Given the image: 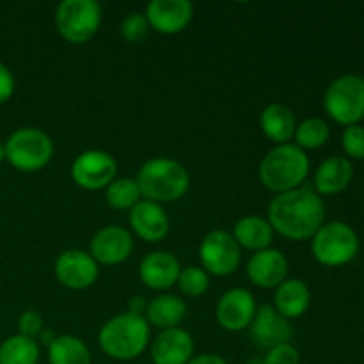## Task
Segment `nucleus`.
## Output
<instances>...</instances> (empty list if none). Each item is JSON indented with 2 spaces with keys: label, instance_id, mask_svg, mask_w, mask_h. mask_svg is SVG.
Segmentation results:
<instances>
[{
  "label": "nucleus",
  "instance_id": "1",
  "mask_svg": "<svg viewBox=\"0 0 364 364\" xmlns=\"http://www.w3.org/2000/svg\"><path fill=\"white\" fill-rule=\"evenodd\" d=\"M267 220L274 231L290 240H308L323 226L326 203L311 188H294L270 201Z\"/></svg>",
  "mask_w": 364,
  "mask_h": 364
},
{
  "label": "nucleus",
  "instance_id": "2",
  "mask_svg": "<svg viewBox=\"0 0 364 364\" xmlns=\"http://www.w3.org/2000/svg\"><path fill=\"white\" fill-rule=\"evenodd\" d=\"M141 196L153 203H174L183 198L191 185V176L180 162L167 156H155L142 164L137 178Z\"/></svg>",
  "mask_w": 364,
  "mask_h": 364
},
{
  "label": "nucleus",
  "instance_id": "3",
  "mask_svg": "<svg viewBox=\"0 0 364 364\" xmlns=\"http://www.w3.org/2000/svg\"><path fill=\"white\" fill-rule=\"evenodd\" d=\"M100 348L116 361H132L149 343V323L144 316L127 311L112 316L98 333Z\"/></svg>",
  "mask_w": 364,
  "mask_h": 364
},
{
  "label": "nucleus",
  "instance_id": "4",
  "mask_svg": "<svg viewBox=\"0 0 364 364\" xmlns=\"http://www.w3.org/2000/svg\"><path fill=\"white\" fill-rule=\"evenodd\" d=\"M258 174L267 191L283 194L304 183L309 174V159L299 146L277 144L263 156Z\"/></svg>",
  "mask_w": 364,
  "mask_h": 364
},
{
  "label": "nucleus",
  "instance_id": "5",
  "mask_svg": "<svg viewBox=\"0 0 364 364\" xmlns=\"http://www.w3.org/2000/svg\"><path fill=\"white\" fill-rule=\"evenodd\" d=\"M311 252L316 262L326 267L347 265L358 256L359 237L350 224L333 220L313 235Z\"/></svg>",
  "mask_w": 364,
  "mask_h": 364
},
{
  "label": "nucleus",
  "instance_id": "6",
  "mask_svg": "<svg viewBox=\"0 0 364 364\" xmlns=\"http://www.w3.org/2000/svg\"><path fill=\"white\" fill-rule=\"evenodd\" d=\"M4 148L7 162L23 173L43 169L53 156L52 139L39 128H18L9 135Z\"/></svg>",
  "mask_w": 364,
  "mask_h": 364
},
{
  "label": "nucleus",
  "instance_id": "7",
  "mask_svg": "<svg viewBox=\"0 0 364 364\" xmlns=\"http://www.w3.org/2000/svg\"><path fill=\"white\" fill-rule=\"evenodd\" d=\"M323 109L343 127L359 124L364 117V77L347 73L334 78L323 95Z\"/></svg>",
  "mask_w": 364,
  "mask_h": 364
},
{
  "label": "nucleus",
  "instance_id": "8",
  "mask_svg": "<svg viewBox=\"0 0 364 364\" xmlns=\"http://www.w3.org/2000/svg\"><path fill=\"white\" fill-rule=\"evenodd\" d=\"M100 25L102 6L96 0H64L57 6L55 27L68 43H87L95 38Z\"/></svg>",
  "mask_w": 364,
  "mask_h": 364
},
{
  "label": "nucleus",
  "instance_id": "9",
  "mask_svg": "<svg viewBox=\"0 0 364 364\" xmlns=\"http://www.w3.org/2000/svg\"><path fill=\"white\" fill-rule=\"evenodd\" d=\"M240 245L233 235L224 230H213L199 245V259L206 274L224 277L231 276L240 265Z\"/></svg>",
  "mask_w": 364,
  "mask_h": 364
},
{
  "label": "nucleus",
  "instance_id": "10",
  "mask_svg": "<svg viewBox=\"0 0 364 364\" xmlns=\"http://www.w3.org/2000/svg\"><path fill=\"white\" fill-rule=\"evenodd\" d=\"M117 162L110 153L102 149H87L71 164V178L85 191H102L116 180Z\"/></svg>",
  "mask_w": 364,
  "mask_h": 364
},
{
  "label": "nucleus",
  "instance_id": "11",
  "mask_svg": "<svg viewBox=\"0 0 364 364\" xmlns=\"http://www.w3.org/2000/svg\"><path fill=\"white\" fill-rule=\"evenodd\" d=\"M98 263L89 252L68 249L55 259V276L70 290H87L98 279Z\"/></svg>",
  "mask_w": 364,
  "mask_h": 364
},
{
  "label": "nucleus",
  "instance_id": "12",
  "mask_svg": "<svg viewBox=\"0 0 364 364\" xmlns=\"http://www.w3.org/2000/svg\"><path fill=\"white\" fill-rule=\"evenodd\" d=\"M256 309L258 306H256L255 295L251 291L245 288H233L219 299L215 316L220 327L231 331V333H238L251 326Z\"/></svg>",
  "mask_w": 364,
  "mask_h": 364
},
{
  "label": "nucleus",
  "instance_id": "13",
  "mask_svg": "<svg viewBox=\"0 0 364 364\" xmlns=\"http://www.w3.org/2000/svg\"><path fill=\"white\" fill-rule=\"evenodd\" d=\"M249 336L259 348L270 350L279 345L290 343L294 329L290 326V320L281 316L274 309V306L265 304L256 309L255 318L249 326Z\"/></svg>",
  "mask_w": 364,
  "mask_h": 364
},
{
  "label": "nucleus",
  "instance_id": "14",
  "mask_svg": "<svg viewBox=\"0 0 364 364\" xmlns=\"http://www.w3.org/2000/svg\"><path fill=\"white\" fill-rule=\"evenodd\" d=\"M132 251H134V240L130 231L116 224L102 228L89 244V255L102 265H119L130 258Z\"/></svg>",
  "mask_w": 364,
  "mask_h": 364
},
{
  "label": "nucleus",
  "instance_id": "15",
  "mask_svg": "<svg viewBox=\"0 0 364 364\" xmlns=\"http://www.w3.org/2000/svg\"><path fill=\"white\" fill-rule=\"evenodd\" d=\"M194 7L188 0H151L146 6L149 27L160 34H178L191 23Z\"/></svg>",
  "mask_w": 364,
  "mask_h": 364
},
{
  "label": "nucleus",
  "instance_id": "16",
  "mask_svg": "<svg viewBox=\"0 0 364 364\" xmlns=\"http://www.w3.org/2000/svg\"><path fill=\"white\" fill-rule=\"evenodd\" d=\"M194 338L180 327L164 329L151 343L153 364H187L194 358Z\"/></svg>",
  "mask_w": 364,
  "mask_h": 364
},
{
  "label": "nucleus",
  "instance_id": "17",
  "mask_svg": "<svg viewBox=\"0 0 364 364\" xmlns=\"http://www.w3.org/2000/svg\"><path fill=\"white\" fill-rule=\"evenodd\" d=\"M180 270V262L173 252L153 251L142 258L139 265V277L148 288L162 291L176 284Z\"/></svg>",
  "mask_w": 364,
  "mask_h": 364
},
{
  "label": "nucleus",
  "instance_id": "18",
  "mask_svg": "<svg viewBox=\"0 0 364 364\" xmlns=\"http://www.w3.org/2000/svg\"><path fill=\"white\" fill-rule=\"evenodd\" d=\"M288 276V259L277 249L255 252L247 263V277L258 288H277Z\"/></svg>",
  "mask_w": 364,
  "mask_h": 364
},
{
  "label": "nucleus",
  "instance_id": "19",
  "mask_svg": "<svg viewBox=\"0 0 364 364\" xmlns=\"http://www.w3.org/2000/svg\"><path fill=\"white\" fill-rule=\"evenodd\" d=\"M130 226L144 242H160L169 233V217L159 203L141 199L130 210Z\"/></svg>",
  "mask_w": 364,
  "mask_h": 364
},
{
  "label": "nucleus",
  "instance_id": "20",
  "mask_svg": "<svg viewBox=\"0 0 364 364\" xmlns=\"http://www.w3.org/2000/svg\"><path fill=\"white\" fill-rule=\"evenodd\" d=\"M354 178L352 162L345 156H329L315 173V192L318 196H334L343 192Z\"/></svg>",
  "mask_w": 364,
  "mask_h": 364
},
{
  "label": "nucleus",
  "instance_id": "21",
  "mask_svg": "<svg viewBox=\"0 0 364 364\" xmlns=\"http://www.w3.org/2000/svg\"><path fill=\"white\" fill-rule=\"evenodd\" d=\"M311 304V291L302 279H284L274 294V309L287 320L299 318Z\"/></svg>",
  "mask_w": 364,
  "mask_h": 364
},
{
  "label": "nucleus",
  "instance_id": "22",
  "mask_svg": "<svg viewBox=\"0 0 364 364\" xmlns=\"http://www.w3.org/2000/svg\"><path fill=\"white\" fill-rule=\"evenodd\" d=\"M187 316V302L173 294H160L148 302L146 316L149 326L159 329H173L178 327Z\"/></svg>",
  "mask_w": 364,
  "mask_h": 364
},
{
  "label": "nucleus",
  "instance_id": "23",
  "mask_svg": "<svg viewBox=\"0 0 364 364\" xmlns=\"http://www.w3.org/2000/svg\"><path fill=\"white\" fill-rule=\"evenodd\" d=\"M259 127L263 134L277 144H287L295 135L297 121L294 110L283 103H270L259 116Z\"/></svg>",
  "mask_w": 364,
  "mask_h": 364
},
{
  "label": "nucleus",
  "instance_id": "24",
  "mask_svg": "<svg viewBox=\"0 0 364 364\" xmlns=\"http://www.w3.org/2000/svg\"><path fill=\"white\" fill-rule=\"evenodd\" d=\"M231 235L240 247L255 252L269 249L274 240L272 226L259 215H245L238 219Z\"/></svg>",
  "mask_w": 364,
  "mask_h": 364
},
{
  "label": "nucleus",
  "instance_id": "25",
  "mask_svg": "<svg viewBox=\"0 0 364 364\" xmlns=\"http://www.w3.org/2000/svg\"><path fill=\"white\" fill-rule=\"evenodd\" d=\"M48 364H91V352L80 338L63 334L48 345Z\"/></svg>",
  "mask_w": 364,
  "mask_h": 364
},
{
  "label": "nucleus",
  "instance_id": "26",
  "mask_svg": "<svg viewBox=\"0 0 364 364\" xmlns=\"http://www.w3.org/2000/svg\"><path fill=\"white\" fill-rule=\"evenodd\" d=\"M39 345L27 336H11L0 345V364H38Z\"/></svg>",
  "mask_w": 364,
  "mask_h": 364
},
{
  "label": "nucleus",
  "instance_id": "27",
  "mask_svg": "<svg viewBox=\"0 0 364 364\" xmlns=\"http://www.w3.org/2000/svg\"><path fill=\"white\" fill-rule=\"evenodd\" d=\"M141 198V191L134 178H116L105 188L107 205L114 210H132Z\"/></svg>",
  "mask_w": 364,
  "mask_h": 364
},
{
  "label": "nucleus",
  "instance_id": "28",
  "mask_svg": "<svg viewBox=\"0 0 364 364\" xmlns=\"http://www.w3.org/2000/svg\"><path fill=\"white\" fill-rule=\"evenodd\" d=\"M295 146L301 149H318L329 141L331 128L322 117H308L295 128Z\"/></svg>",
  "mask_w": 364,
  "mask_h": 364
},
{
  "label": "nucleus",
  "instance_id": "29",
  "mask_svg": "<svg viewBox=\"0 0 364 364\" xmlns=\"http://www.w3.org/2000/svg\"><path fill=\"white\" fill-rule=\"evenodd\" d=\"M176 284L187 297H201L208 290L210 277L201 267H185L180 270Z\"/></svg>",
  "mask_w": 364,
  "mask_h": 364
},
{
  "label": "nucleus",
  "instance_id": "30",
  "mask_svg": "<svg viewBox=\"0 0 364 364\" xmlns=\"http://www.w3.org/2000/svg\"><path fill=\"white\" fill-rule=\"evenodd\" d=\"M149 23L144 13H132L121 23V36L128 43H142L149 32Z\"/></svg>",
  "mask_w": 364,
  "mask_h": 364
},
{
  "label": "nucleus",
  "instance_id": "31",
  "mask_svg": "<svg viewBox=\"0 0 364 364\" xmlns=\"http://www.w3.org/2000/svg\"><path fill=\"white\" fill-rule=\"evenodd\" d=\"M341 146L345 153L352 159L363 160L364 159V127L363 124H350L345 127L341 134Z\"/></svg>",
  "mask_w": 364,
  "mask_h": 364
},
{
  "label": "nucleus",
  "instance_id": "32",
  "mask_svg": "<svg viewBox=\"0 0 364 364\" xmlns=\"http://www.w3.org/2000/svg\"><path fill=\"white\" fill-rule=\"evenodd\" d=\"M262 364H301V355L294 345L284 343L267 350Z\"/></svg>",
  "mask_w": 364,
  "mask_h": 364
},
{
  "label": "nucleus",
  "instance_id": "33",
  "mask_svg": "<svg viewBox=\"0 0 364 364\" xmlns=\"http://www.w3.org/2000/svg\"><path fill=\"white\" fill-rule=\"evenodd\" d=\"M18 331H20L21 336H27L31 340L41 336V333L45 331L43 329L41 315L38 311H34V309L23 311L20 315V318H18Z\"/></svg>",
  "mask_w": 364,
  "mask_h": 364
},
{
  "label": "nucleus",
  "instance_id": "34",
  "mask_svg": "<svg viewBox=\"0 0 364 364\" xmlns=\"http://www.w3.org/2000/svg\"><path fill=\"white\" fill-rule=\"evenodd\" d=\"M14 92V77L9 68L0 60V103H6Z\"/></svg>",
  "mask_w": 364,
  "mask_h": 364
},
{
  "label": "nucleus",
  "instance_id": "35",
  "mask_svg": "<svg viewBox=\"0 0 364 364\" xmlns=\"http://www.w3.org/2000/svg\"><path fill=\"white\" fill-rule=\"evenodd\" d=\"M187 364H228V361L217 354H199L194 355Z\"/></svg>",
  "mask_w": 364,
  "mask_h": 364
},
{
  "label": "nucleus",
  "instance_id": "36",
  "mask_svg": "<svg viewBox=\"0 0 364 364\" xmlns=\"http://www.w3.org/2000/svg\"><path fill=\"white\" fill-rule=\"evenodd\" d=\"M146 308H148V302H146L144 297H134L130 301V309L128 311L134 313V315H146Z\"/></svg>",
  "mask_w": 364,
  "mask_h": 364
},
{
  "label": "nucleus",
  "instance_id": "37",
  "mask_svg": "<svg viewBox=\"0 0 364 364\" xmlns=\"http://www.w3.org/2000/svg\"><path fill=\"white\" fill-rule=\"evenodd\" d=\"M4 159H6V148H4V144L0 142V162H2Z\"/></svg>",
  "mask_w": 364,
  "mask_h": 364
},
{
  "label": "nucleus",
  "instance_id": "38",
  "mask_svg": "<svg viewBox=\"0 0 364 364\" xmlns=\"http://www.w3.org/2000/svg\"><path fill=\"white\" fill-rule=\"evenodd\" d=\"M363 364H364V363H363Z\"/></svg>",
  "mask_w": 364,
  "mask_h": 364
}]
</instances>
